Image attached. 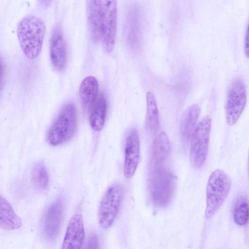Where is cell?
Wrapping results in <instances>:
<instances>
[{
  "instance_id": "6da1fadb",
  "label": "cell",
  "mask_w": 249,
  "mask_h": 249,
  "mask_svg": "<svg viewBox=\"0 0 249 249\" xmlns=\"http://www.w3.org/2000/svg\"><path fill=\"white\" fill-rule=\"evenodd\" d=\"M45 32V23L37 17L26 15L19 21L17 29V37L21 49L27 58L34 59L38 56Z\"/></svg>"
},
{
  "instance_id": "7a4b0ae2",
  "label": "cell",
  "mask_w": 249,
  "mask_h": 249,
  "mask_svg": "<svg viewBox=\"0 0 249 249\" xmlns=\"http://www.w3.org/2000/svg\"><path fill=\"white\" fill-rule=\"evenodd\" d=\"M231 185V178L223 170L216 169L211 174L206 187L205 216L207 219L211 218L221 207Z\"/></svg>"
},
{
  "instance_id": "3957f363",
  "label": "cell",
  "mask_w": 249,
  "mask_h": 249,
  "mask_svg": "<svg viewBox=\"0 0 249 249\" xmlns=\"http://www.w3.org/2000/svg\"><path fill=\"white\" fill-rule=\"evenodd\" d=\"M77 111L72 102L66 104L51 125L47 135V140L52 146L62 144L70 140L77 128Z\"/></svg>"
},
{
  "instance_id": "277c9868",
  "label": "cell",
  "mask_w": 249,
  "mask_h": 249,
  "mask_svg": "<svg viewBox=\"0 0 249 249\" xmlns=\"http://www.w3.org/2000/svg\"><path fill=\"white\" fill-rule=\"evenodd\" d=\"M149 191L153 203L159 207H165L170 202L175 187L173 174L160 165L154 167L149 179Z\"/></svg>"
},
{
  "instance_id": "5b68a950",
  "label": "cell",
  "mask_w": 249,
  "mask_h": 249,
  "mask_svg": "<svg viewBox=\"0 0 249 249\" xmlns=\"http://www.w3.org/2000/svg\"><path fill=\"white\" fill-rule=\"evenodd\" d=\"M212 120L209 116L202 118L197 124L192 137L190 156L193 165L202 167L206 160L209 147Z\"/></svg>"
},
{
  "instance_id": "8992f818",
  "label": "cell",
  "mask_w": 249,
  "mask_h": 249,
  "mask_svg": "<svg viewBox=\"0 0 249 249\" xmlns=\"http://www.w3.org/2000/svg\"><path fill=\"white\" fill-rule=\"evenodd\" d=\"M123 194L122 186L115 183L107 189L102 197L98 210V220L103 229L108 228L114 223L119 211Z\"/></svg>"
},
{
  "instance_id": "52a82bcc",
  "label": "cell",
  "mask_w": 249,
  "mask_h": 249,
  "mask_svg": "<svg viewBox=\"0 0 249 249\" xmlns=\"http://www.w3.org/2000/svg\"><path fill=\"white\" fill-rule=\"evenodd\" d=\"M117 25V5L115 0H102L101 41L106 52L114 49Z\"/></svg>"
},
{
  "instance_id": "ba28073f",
  "label": "cell",
  "mask_w": 249,
  "mask_h": 249,
  "mask_svg": "<svg viewBox=\"0 0 249 249\" xmlns=\"http://www.w3.org/2000/svg\"><path fill=\"white\" fill-rule=\"evenodd\" d=\"M247 103V92L244 82L234 80L228 90L226 104V118L230 126L234 125L241 115Z\"/></svg>"
},
{
  "instance_id": "9c48e42d",
  "label": "cell",
  "mask_w": 249,
  "mask_h": 249,
  "mask_svg": "<svg viewBox=\"0 0 249 249\" xmlns=\"http://www.w3.org/2000/svg\"><path fill=\"white\" fill-rule=\"evenodd\" d=\"M140 159V144L139 133L133 128L128 134L126 140L124 164V174L127 178L134 175Z\"/></svg>"
},
{
  "instance_id": "30bf717a",
  "label": "cell",
  "mask_w": 249,
  "mask_h": 249,
  "mask_svg": "<svg viewBox=\"0 0 249 249\" xmlns=\"http://www.w3.org/2000/svg\"><path fill=\"white\" fill-rule=\"evenodd\" d=\"M50 56L55 70L62 71L64 69L67 59L66 45L62 28L58 24L54 27L51 35Z\"/></svg>"
},
{
  "instance_id": "8fae6325",
  "label": "cell",
  "mask_w": 249,
  "mask_h": 249,
  "mask_svg": "<svg viewBox=\"0 0 249 249\" xmlns=\"http://www.w3.org/2000/svg\"><path fill=\"white\" fill-rule=\"evenodd\" d=\"M64 207L58 199L48 208L44 216L43 229L46 237L50 240L55 238L60 230L63 217Z\"/></svg>"
},
{
  "instance_id": "7c38bea8",
  "label": "cell",
  "mask_w": 249,
  "mask_h": 249,
  "mask_svg": "<svg viewBox=\"0 0 249 249\" xmlns=\"http://www.w3.org/2000/svg\"><path fill=\"white\" fill-rule=\"evenodd\" d=\"M85 238L82 216L76 213L71 218L64 238L61 249H80Z\"/></svg>"
},
{
  "instance_id": "4fadbf2b",
  "label": "cell",
  "mask_w": 249,
  "mask_h": 249,
  "mask_svg": "<svg viewBox=\"0 0 249 249\" xmlns=\"http://www.w3.org/2000/svg\"><path fill=\"white\" fill-rule=\"evenodd\" d=\"M87 20L89 32L94 42L101 40L102 0L87 1Z\"/></svg>"
},
{
  "instance_id": "5bb4252c",
  "label": "cell",
  "mask_w": 249,
  "mask_h": 249,
  "mask_svg": "<svg viewBox=\"0 0 249 249\" xmlns=\"http://www.w3.org/2000/svg\"><path fill=\"white\" fill-rule=\"evenodd\" d=\"M200 113V107L196 104L188 107L182 116L179 131L183 142H188L192 138Z\"/></svg>"
},
{
  "instance_id": "9a60e30c",
  "label": "cell",
  "mask_w": 249,
  "mask_h": 249,
  "mask_svg": "<svg viewBox=\"0 0 249 249\" xmlns=\"http://www.w3.org/2000/svg\"><path fill=\"white\" fill-rule=\"evenodd\" d=\"M99 85L97 79L93 76L85 77L79 87V97L84 109L92 107L98 98Z\"/></svg>"
},
{
  "instance_id": "2e32d148",
  "label": "cell",
  "mask_w": 249,
  "mask_h": 249,
  "mask_svg": "<svg viewBox=\"0 0 249 249\" xmlns=\"http://www.w3.org/2000/svg\"><path fill=\"white\" fill-rule=\"evenodd\" d=\"M20 218L4 198H0V226L4 230H14L21 226Z\"/></svg>"
},
{
  "instance_id": "e0dca14e",
  "label": "cell",
  "mask_w": 249,
  "mask_h": 249,
  "mask_svg": "<svg viewBox=\"0 0 249 249\" xmlns=\"http://www.w3.org/2000/svg\"><path fill=\"white\" fill-rule=\"evenodd\" d=\"M170 150L169 137L164 131L160 132L155 139L152 151V159L154 166L160 165L168 157Z\"/></svg>"
},
{
  "instance_id": "ac0fdd59",
  "label": "cell",
  "mask_w": 249,
  "mask_h": 249,
  "mask_svg": "<svg viewBox=\"0 0 249 249\" xmlns=\"http://www.w3.org/2000/svg\"><path fill=\"white\" fill-rule=\"evenodd\" d=\"M107 101L103 94H100L92 107L89 116L90 124L95 131L103 128L107 112Z\"/></svg>"
},
{
  "instance_id": "d6986e66",
  "label": "cell",
  "mask_w": 249,
  "mask_h": 249,
  "mask_svg": "<svg viewBox=\"0 0 249 249\" xmlns=\"http://www.w3.org/2000/svg\"><path fill=\"white\" fill-rule=\"evenodd\" d=\"M146 121L149 130L155 133L160 126L158 108L153 94L147 92L146 94Z\"/></svg>"
},
{
  "instance_id": "ffe728a7",
  "label": "cell",
  "mask_w": 249,
  "mask_h": 249,
  "mask_svg": "<svg viewBox=\"0 0 249 249\" xmlns=\"http://www.w3.org/2000/svg\"><path fill=\"white\" fill-rule=\"evenodd\" d=\"M32 178L34 186L38 190L44 191L48 188L49 183V175L43 162H38L34 166Z\"/></svg>"
},
{
  "instance_id": "44dd1931",
  "label": "cell",
  "mask_w": 249,
  "mask_h": 249,
  "mask_svg": "<svg viewBox=\"0 0 249 249\" xmlns=\"http://www.w3.org/2000/svg\"><path fill=\"white\" fill-rule=\"evenodd\" d=\"M233 219L240 226L246 225L249 220V205L247 200L241 197L236 202L233 209Z\"/></svg>"
},
{
  "instance_id": "7402d4cb",
  "label": "cell",
  "mask_w": 249,
  "mask_h": 249,
  "mask_svg": "<svg viewBox=\"0 0 249 249\" xmlns=\"http://www.w3.org/2000/svg\"><path fill=\"white\" fill-rule=\"evenodd\" d=\"M83 249H100L97 236L95 235L90 236L87 240Z\"/></svg>"
},
{
  "instance_id": "603a6c76",
  "label": "cell",
  "mask_w": 249,
  "mask_h": 249,
  "mask_svg": "<svg viewBox=\"0 0 249 249\" xmlns=\"http://www.w3.org/2000/svg\"><path fill=\"white\" fill-rule=\"evenodd\" d=\"M244 50L246 55L249 58V21L245 35Z\"/></svg>"
},
{
  "instance_id": "cb8c5ba5",
  "label": "cell",
  "mask_w": 249,
  "mask_h": 249,
  "mask_svg": "<svg viewBox=\"0 0 249 249\" xmlns=\"http://www.w3.org/2000/svg\"><path fill=\"white\" fill-rule=\"evenodd\" d=\"M248 174H249V154H248Z\"/></svg>"
}]
</instances>
